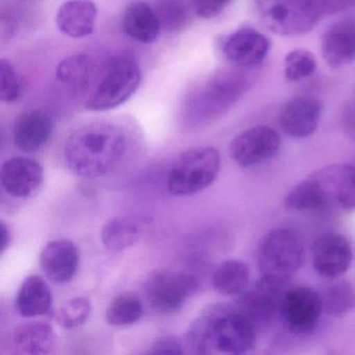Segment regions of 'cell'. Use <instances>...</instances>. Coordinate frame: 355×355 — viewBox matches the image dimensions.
<instances>
[{"label": "cell", "mask_w": 355, "mask_h": 355, "mask_svg": "<svg viewBox=\"0 0 355 355\" xmlns=\"http://www.w3.org/2000/svg\"><path fill=\"white\" fill-rule=\"evenodd\" d=\"M279 313L291 331L298 334L311 331L323 313L319 292L306 286L284 291Z\"/></svg>", "instance_id": "cell-10"}, {"label": "cell", "mask_w": 355, "mask_h": 355, "mask_svg": "<svg viewBox=\"0 0 355 355\" xmlns=\"http://www.w3.org/2000/svg\"><path fill=\"white\" fill-rule=\"evenodd\" d=\"M284 284L261 277L251 290L240 295L236 309L254 323H267L280 309Z\"/></svg>", "instance_id": "cell-12"}, {"label": "cell", "mask_w": 355, "mask_h": 355, "mask_svg": "<svg viewBox=\"0 0 355 355\" xmlns=\"http://www.w3.org/2000/svg\"><path fill=\"white\" fill-rule=\"evenodd\" d=\"M221 157L214 147L190 149L174 163L168 176V191L174 196H190L209 188L220 173Z\"/></svg>", "instance_id": "cell-5"}, {"label": "cell", "mask_w": 355, "mask_h": 355, "mask_svg": "<svg viewBox=\"0 0 355 355\" xmlns=\"http://www.w3.org/2000/svg\"><path fill=\"white\" fill-rule=\"evenodd\" d=\"M53 292L44 278L33 275L24 280L16 298L18 313L24 318L40 317L51 311Z\"/></svg>", "instance_id": "cell-24"}, {"label": "cell", "mask_w": 355, "mask_h": 355, "mask_svg": "<svg viewBox=\"0 0 355 355\" xmlns=\"http://www.w3.org/2000/svg\"><path fill=\"white\" fill-rule=\"evenodd\" d=\"M144 313L142 301L132 294L116 297L105 313L107 322L113 326H128L137 323Z\"/></svg>", "instance_id": "cell-30"}, {"label": "cell", "mask_w": 355, "mask_h": 355, "mask_svg": "<svg viewBox=\"0 0 355 355\" xmlns=\"http://www.w3.org/2000/svg\"><path fill=\"white\" fill-rule=\"evenodd\" d=\"M128 148L125 134L107 122L86 124L65 142L64 159L68 169L85 178H98L114 169Z\"/></svg>", "instance_id": "cell-1"}, {"label": "cell", "mask_w": 355, "mask_h": 355, "mask_svg": "<svg viewBox=\"0 0 355 355\" xmlns=\"http://www.w3.org/2000/svg\"><path fill=\"white\" fill-rule=\"evenodd\" d=\"M331 205L346 211L355 209V166L332 165L315 172Z\"/></svg>", "instance_id": "cell-20"}, {"label": "cell", "mask_w": 355, "mask_h": 355, "mask_svg": "<svg viewBox=\"0 0 355 355\" xmlns=\"http://www.w3.org/2000/svg\"><path fill=\"white\" fill-rule=\"evenodd\" d=\"M57 336L51 324L28 322L14 330L9 345L14 354H49L55 350Z\"/></svg>", "instance_id": "cell-19"}, {"label": "cell", "mask_w": 355, "mask_h": 355, "mask_svg": "<svg viewBox=\"0 0 355 355\" xmlns=\"http://www.w3.org/2000/svg\"><path fill=\"white\" fill-rule=\"evenodd\" d=\"M91 315V303L85 297H76L66 301L58 313L55 321L62 327L72 329L83 325Z\"/></svg>", "instance_id": "cell-32"}, {"label": "cell", "mask_w": 355, "mask_h": 355, "mask_svg": "<svg viewBox=\"0 0 355 355\" xmlns=\"http://www.w3.org/2000/svg\"><path fill=\"white\" fill-rule=\"evenodd\" d=\"M250 282V270L240 259H227L220 263L213 276L214 288L224 296H240Z\"/></svg>", "instance_id": "cell-27"}, {"label": "cell", "mask_w": 355, "mask_h": 355, "mask_svg": "<svg viewBox=\"0 0 355 355\" xmlns=\"http://www.w3.org/2000/svg\"><path fill=\"white\" fill-rule=\"evenodd\" d=\"M259 6L266 26L284 36L304 34L324 16L318 0H259Z\"/></svg>", "instance_id": "cell-6"}, {"label": "cell", "mask_w": 355, "mask_h": 355, "mask_svg": "<svg viewBox=\"0 0 355 355\" xmlns=\"http://www.w3.org/2000/svg\"><path fill=\"white\" fill-rule=\"evenodd\" d=\"M286 209L296 213L323 211L331 207L317 174H311L294 187L284 198Z\"/></svg>", "instance_id": "cell-25"}, {"label": "cell", "mask_w": 355, "mask_h": 355, "mask_svg": "<svg viewBox=\"0 0 355 355\" xmlns=\"http://www.w3.org/2000/svg\"><path fill=\"white\" fill-rule=\"evenodd\" d=\"M141 69L130 55H116L101 68L96 82L88 93L89 111L105 112L123 105L140 87Z\"/></svg>", "instance_id": "cell-2"}, {"label": "cell", "mask_w": 355, "mask_h": 355, "mask_svg": "<svg viewBox=\"0 0 355 355\" xmlns=\"http://www.w3.org/2000/svg\"><path fill=\"white\" fill-rule=\"evenodd\" d=\"M140 238V226L130 218H114L101 230L103 244L112 252H121L134 246Z\"/></svg>", "instance_id": "cell-28"}, {"label": "cell", "mask_w": 355, "mask_h": 355, "mask_svg": "<svg viewBox=\"0 0 355 355\" xmlns=\"http://www.w3.org/2000/svg\"><path fill=\"white\" fill-rule=\"evenodd\" d=\"M198 288V279L192 274L161 271L153 274L145 293L151 307L157 313H170L180 309Z\"/></svg>", "instance_id": "cell-7"}, {"label": "cell", "mask_w": 355, "mask_h": 355, "mask_svg": "<svg viewBox=\"0 0 355 355\" xmlns=\"http://www.w3.org/2000/svg\"><path fill=\"white\" fill-rule=\"evenodd\" d=\"M205 311L209 318L211 354H244L254 348L257 326L236 306L222 303Z\"/></svg>", "instance_id": "cell-4"}, {"label": "cell", "mask_w": 355, "mask_h": 355, "mask_svg": "<svg viewBox=\"0 0 355 355\" xmlns=\"http://www.w3.org/2000/svg\"><path fill=\"white\" fill-rule=\"evenodd\" d=\"M184 348H186L184 340L182 342L176 336H168L159 338L149 349L148 353L150 354H182L186 352Z\"/></svg>", "instance_id": "cell-35"}, {"label": "cell", "mask_w": 355, "mask_h": 355, "mask_svg": "<svg viewBox=\"0 0 355 355\" xmlns=\"http://www.w3.org/2000/svg\"><path fill=\"white\" fill-rule=\"evenodd\" d=\"M322 103L311 96H299L288 101L280 113V125L288 136L304 139L311 136L319 125Z\"/></svg>", "instance_id": "cell-16"}, {"label": "cell", "mask_w": 355, "mask_h": 355, "mask_svg": "<svg viewBox=\"0 0 355 355\" xmlns=\"http://www.w3.org/2000/svg\"><path fill=\"white\" fill-rule=\"evenodd\" d=\"M317 70V59L304 49L291 51L284 59V76L290 82L296 83L311 78Z\"/></svg>", "instance_id": "cell-31"}, {"label": "cell", "mask_w": 355, "mask_h": 355, "mask_svg": "<svg viewBox=\"0 0 355 355\" xmlns=\"http://www.w3.org/2000/svg\"><path fill=\"white\" fill-rule=\"evenodd\" d=\"M43 182L44 169L30 157H13L1 167V184L8 194L16 198H28L36 194Z\"/></svg>", "instance_id": "cell-13"}, {"label": "cell", "mask_w": 355, "mask_h": 355, "mask_svg": "<svg viewBox=\"0 0 355 355\" xmlns=\"http://www.w3.org/2000/svg\"><path fill=\"white\" fill-rule=\"evenodd\" d=\"M53 119L43 111H31L19 118L14 130V143L22 153L42 148L53 134Z\"/></svg>", "instance_id": "cell-21"}, {"label": "cell", "mask_w": 355, "mask_h": 355, "mask_svg": "<svg viewBox=\"0 0 355 355\" xmlns=\"http://www.w3.org/2000/svg\"><path fill=\"white\" fill-rule=\"evenodd\" d=\"M311 259L315 272L322 277L334 279L344 275L353 259L350 242L343 234H323L313 243Z\"/></svg>", "instance_id": "cell-11"}, {"label": "cell", "mask_w": 355, "mask_h": 355, "mask_svg": "<svg viewBox=\"0 0 355 355\" xmlns=\"http://www.w3.org/2000/svg\"><path fill=\"white\" fill-rule=\"evenodd\" d=\"M155 11L162 32L174 34L184 30L191 24L194 9L192 3H189L188 0H159Z\"/></svg>", "instance_id": "cell-29"}, {"label": "cell", "mask_w": 355, "mask_h": 355, "mask_svg": "<svg viewBox=\"0 0 355 355\" xmlns=\"http://www.w3.org/2000/svg\"><path fill=\"white\" fill-rule=\"evenodd\" d=\"M24 84L21 76L9 60L0 61V99L3 103H13L24 94Z\"/></svg>", "instance_id": "cell-33"}, {"label": "cell", "mask_w": 355, "mask_h": 355, "mask_svg": "<svg viewBox=\"0 0 355 355\" xmlns=\"http://www.w3.org/2000/svg\"><path fill=\"white\" fill-rule=\"evenodd\" d=\"M319 294L323 311L330 317H344L355 309V286L349 280L329 279Z\"/></svg>", "instance_id": "cell-26"}, {"label": "cell", "mask_w": 355, "mask_h": 355, "mask_svg": "<svg viewBox=\"0 0 355 355\" xmlns=\"http://www.w3.org/2000/svg\"><path fill=\"white\" fill-rule=\"evenodd\" d=\"M193 9L198 17L213 19L230 5L232 0H192Z\"/></svg>", "instance_id": "cell-34"}, {"label": "cell", "mask_w": 355, "mask_h": 355, "mask_svg": "<svg viewBox=\"0 0 355 355\" xmlns=\"http://www.w3.org/2000/svg\"><path fill=\"white\" fill-rule=\"evenodd\" d=\"M303 261L304 246L292 230H272L259 245L257 263L261 277L286 284L300 270Z\"/></svg>", "instance_id": "cell-3"}, {"label": "cell", "mask_w": 355, "mask_h": 355, "mask_svg": "<svg viewBox=\"0 0 355 355\" xmlns=\"http://www.w3.org/2000/svg\"><path fill=\"white\" fill-rule=\"evenodd\" d=\"M239 86L238 80H232L230 76L211 80L189 99L187 107L189 120L201 123L221 115L238 98Z\"/></svg>", "instance_id": "cell-9"}, {"label": "cell", "mask_w": 355, "mask_h": 355, "mask_svg": "<svg viewBox=\"0 0 355 355\" xmlns=\"http://www.w3.org/2000/svg\"><path fill=\"white\" fill-rule=\"evenodd\" d=\"M78 265L80 250L71 241H51L41 252V269L53 284L69 282L76 275Z\"/></svg>", "instance_id": "cell-15"}, {"label": "cell", "mask_w": 355, "mask_h": 355, "mask_svg": "<svg viewBox=\"0 0 355 355\" xmlns=\"http://www.w3.org/2000/svg\"><path fill=\"white\" fill-rule=\"evenodd\" d=\"M269 49V40L252 28H239L222 43V51L228 61L240 67L259 65L267 57Z\"/></svg>", "instance_id": "cell-14"}, {"label": "cell", "mask_w": 355, "mask_h": 355, "mask_svg": "<svg viewBox=\"0 0 355 355\" xmlns=\"http://www.w3.org/2000/svg\"><path fill=\"white\" fill-rule=\"evenodd\" d=\"M0 230H1V245H0V249H1V253H3L9 248L10 244H11L12 234L11 232H10L9 226L5 222H1Z\"/></svg>", "instance_id": "cell-37"}, {"label": "cell", "mask_w": 355, "mask_h": 355, "mask_svg": "<svg viewBox=\"0 0 355 355\" xmlns=\"http://www.w3.org/2000/svg\"><path fill=\"white\" fill-rule=\"evenodd\" d=\"M355 0H318L323 15L336 13L352 5Z\"/></svg>", "instance_id": "cell-36"}, {"label": "cell", "mask_w": 355, "mask_h": 355, "mask_svg": "<svg viewBox=\"0 0 355 355\" xmlns=\"http://www.w3.org/2000/svg\"><path fill=\"white\" fill-rule=\"evenodd\" d=\"M97 7L93 0H67L60 7L55 24L62 34L83 39L94 33Z\"/></svg>", "instance_id": "cell-18"}, {"label": "cell", "mask_w": 355, "mask_h": 355, "mask_svg": "<svg viewBox=\"0 0 355 355\" xmlns=\"http://www.w3.org/2000/svg\"><path fill=\"white\" fill-rule=\"evenodd\" d=\"M282 138L274 128L257 125L245 130L230 143V153L236 165L250 168L275 157Z\"/></svg>", "instance_id": "cell-8"}, {"label": "cell", "mask_w": 355, "mask_h": 355, "mask_svg": "<svg viewBox=\"0 0 355 355\" xmlns=\"http://www.w3.org/2000/svg\"><path fill=\"white\" fill-rule=\"evenodd\" d=\"M324 61L332 68H342L355 60V19H343L328 26L322 39Z\"/></svg>", "instance_id": "cell-17"}, {"label": "cell", "mask_w": 355, "mask_h": 355, "mask_svg": "<svg viewBox=\"0 0 355 355\" xmlns=\"http://www.w3.org/2000/svg\"><path fill=\"white\" fill-rule=\"evenodd\" d=\"M101 68L87 55H74L63 60L58 65V80L76 93L90 92L96 82Z\"/></svg>", "instance_id": "cell-23"}, {"label": "cell", "mask_w": 355, "mask_h": 355, "mask_svg": "<svg viewBox=\"0 0 355 355\" xmlns=\"http://www.w3.org/2000/svg\"><path fill=\"white\" fill-rule=\"evenodd\" d=\"M121 24L126 36L142 44H153L162 32L155 8L144 1L128 5L122 16Z\"/></svg>", "instance_id": "cell-22"}]
</instances>
